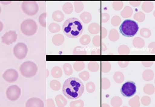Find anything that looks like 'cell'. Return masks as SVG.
I'll return each instance as SVG.
<instances>
[{"label": "cell", "instance_id": "18", "mask_svg": "<svg viewBox=\"0 0 155 107\" xmlns=\"http://www.w3.org/2000/svg\"><path fill=\"white\" fill-rule=\"evenodd\" d=\"M64 18V15L63 12L61 11H55L52 14V19L55 22H61V21H63Z\"/></svg>", "mask_w": 155, "mask_h": 107}, {"label": "cell", "instance_id": "6", "mask_svg": "<svg viewBox=\"0 0 155 107\" xmlns=\"http://www.w3.org/2000/svg\"><path fill=\"white\" fill-rule=\"evenodd\" d=\"M21 8L24 14L29 16H33L36 14L39 11V5L37 2L34 1H25L21 4Z\"/></svg>", "mask_w": 155, "mask_h": 107}, {"label": "cell", "instance_id": "17", "mask_svg": "<svg viewBox=\"0 0 155 107\" xmlns=\"http://www.w3.org/2000/svg\"><path fill=\"white\" fill-rule=\"evenodd\" d=\"M142 8L145 12L150 13V12L152 11L153 9H154V4H153L151 2L149 1L144 2L142 5Z\"/></svg>", "mask_w": 155, "mask_h": 107}, {"label": "cell", "instance_id": "61", "mask_svg": "<svg viewBox=\"0 0 155 107\" xmlns=\"http://www.w3.org/2000/svg\"><path fill=\"white\" fill-rule=\"evenodd\" d=\"M48 75H49V72H48V69H46V77H48Z\"/></svg>", "mask_w": 155, "mask_h": 107}, {"label": "cell", "instance_id": "32", "mask_svg": "<svg viewBox=\"0 0 155 107\" xmlns=\"http://www.w3.org/2000/svg\"><path fill=\"white\" fill-rule=\"evenodd\" d=\"M118 54H130V49L129 47L126 45H122L119 47L118 48Z\"/></svg>", "mask_w": 155, "mask_h": 107}, {"label": "cell", "instance_id": "20", "mask_svg": "<svg viewBox=\"0 0 155 107\" xmlns=\"http://www.w3.org/2000/svg\"><path fill=\"white\" fill-rule=\"evenodd\" d=\"M133 46L136 48H142L145 46V41L140 37H136L133 39Z\"/></svg>", "mask_w": 155, "mask_h": 107}, {"label": "cell", "instance_id": "25", "mask_svg": "<svg viewBox=\"0 0 155 107\" xmlns=\"http://www.w3.org/2000/svg\"><path fill=\"white\" fill-rule=\"evenodd\" d=\"M129 104L131 107H140V99L138 95L135 96L129 101Z\"/></svg>", "mask_w": 155, "mask_h": 107}, {"label": "cell", "instance_id": "11", "mask_svg": "<svg viewBox=\"0 0 155 107\" xmlns=\"http://www.w3.org/2000/svg\"><path fill=\"white\" fill-rule=\"evenodd\" d=\"M2 77L5 81H6L7 82L12 83L16 81L19 75H18V72L15 69H9L5 71V72L2 75Z\"/></svg>", "mask_w": 155, "mask_h": 107}, {"label": "cell", "instance_id": "54", "mask_svg": "<svg viewBox=\"0 0 155 107\" xmlns=\"http://www.w3.org/2000/svg\"><path fill=\"white\" fill-rule=\"evenodd\" d=\"M142 64L144 66H145V67H150V66H152L153 64H154V62L152 61H142Z\"/></svg>", "mask_w": 155, "mask_h": 107}, {"label": "cell", "instance_id": "48", "mask_svg": "<svg viewBox=\"0 0 155 107\" xmlns=\"http://www.w3.org/2000/svg\"><path fill=\"white\" fill-rule=\"evenodd\" d=\"M79 76H80L83 81H87V80H89V78H90L89 72H87V71H83L82 72H80V73L79 74Z\"/></svg>", "mask_w": 155, "mask_h": 107}, {"label": "cell", "instance_id": "37", "mask_svg": "<svg viewBox=\"0 0 155 107\" xmlns=\"http://www.w3.org/2000/svg\"><path fill=\"white\" fill-rule=\"evenodd\" d=\"M85 68V63L83 61H77L75 62L74 64V69H75L77 72H80L82 71Z\"/></svg>", "mask_w": 155, "mask_h": 107}, {"label": "cell", "instance_id": "1", "mask_svg": "<svg viewBox=\"0 0 155 107\" xmlns=\"http://www.w3.org/2000/svg\"><path fill=\"white\" fill-rule=\"evenodd\" d=\"M84 89L83 83L75 77L67 79L63 84V93L68 99H76L80 97Z\"/></svg>", "mask_w": 155, "mask_h": 107}, {"label": "cell", "instance_id": "3", "mask_svg": "<svg viewBox=\"0 0 155 107\" xmlns=\"http://www.w3.org/2000/svg\"><path fill=\"white\" fill-rule=\"evenodd\" d=\"M139 31V25L132 20H125L120 27V32L126 37H133Z\"/></svg>", "mask_w": 155, "mask_h": 107}, {"label": "cell", "instance_id": "2", "mask_svg": "<svg viewBox=\"0 0 155 107\" xmlns=\"http://www.w3.org/2000/svg\"><path fill=\"white\" fill-rule=\"evenodd\" d=\"M83 31L82 23L77 17H71L67 20L63 25V32L68 37L75 39L79 37Z\"/></svg>", "mask_w": 155, "mask_h": 107}, {"label": "cell", "instance_id": "57", "mask_svg": "<svg viewBox=\"0 0 155 107\" xmlns=\"http://www.w3.org/2000/svg\"><path fill=\"white\" fill-rule=\"evenodd\" d=\"M91 54H101V50L100 49H95V50H93V51H92V52H91Z\"/></svg>", "mask_w": 155, "mask_h": 107}, {"label": "cell", "instance_id": "56", "mask_svg": "<svg viewBox=\"0 0 155 107\" xmlns=\"http://www.w3.org/2000/svg\"><path fill=\"white\" fill-rule=\"evenodd\" d=\"M130 4L131 5L134 6V7H138V6L141 4V2L140 1H130Z\"/></svg>", "mask_w": 155, "mask_h": 107}, {"label": "cell", "instance_id": "15", "mask_svg": "<svg viewBox=\"0 0 155 107\" xmlns=\"http://www.w3.org/2000/svg\"><path fill=\"white\" fill-rule=\"evenodd\" d=\"M55 102L58 107H65L66 106L67 103H68V101H67V99H65L64 96L63 95H61V94H58L56 96Z\"/></svg>", "mask_w": 155, "mask_h": 107}, {"label": "cell", "instance_id": "4", "mask_svg": "<svg viewBox=\"0 0 155 107\" xmlns=\"http://www.w3.org/2000/svg\"><path fill=\"white\" fill-rule=\"evenodd\" d=\"M37 65L33 61H26L20 66V72L26 78H31L37 73Z\"/></svg>", "mask_w": 155, "mask_h": 107}, {"label": "cell", "instance_id": "47", "mask_svg": "<svg viewBox=\"0 0 155 107\" xmlns=\"http://www.w3.org/2000/svg\"><path fill=\"white\" fill-rule=\"evenodd\" d=\"M92 43L95 45V47H99L101 45V36L97 35L92 39Z\"/></svg>", "mask_w": 155, "mask_h": 107}, {"label": "cell", "instance_id": "53", "mask_svg": "<svg viewBox=\"0 0 155 107\" xmlns=\"http://www.w3.org/2000/svg\"><path fill=\"white\" fill-rule=\"evenodd\" d=\"M107 35V30L105 27L101 28V39H104Z\"/></svg>", "mask_w": 155, "mask_h": 107}, {"label": "cell", "instance_id": "29", "mask_svg": "<svg viewBox=\"0 0 155 107\" xmlns=\"http://www.w3.org/2000/svg\"><path fill=\"white\" fill-rule=\"evenodd\" d=\"M48 30L51 33H57L61 30V27L59 26V24H56V23H51L48 26Z\"/></svg>", "mask_w": 155, "mask_h": 107}, {"label": "cell", "instance_id": "21", "mask_svg": "<svg viewBox=\"0 0 155 107\" xmlns=\"http://www.w3.org/2000/svg\"><path fill=\"white\" fill-rule=\"evenodd\" d=\"M133 10L131 8V7L130 6H126L124 8V10L121 11V16L124 18H128L133 15Z\"/></svg>", "mask_w": 155, "mask_h": 107}, {"label": "cell", "instance_id": "42", "mask_svg": "<svg viewBox=\"0 0 155 107\" xmlns=\"http://www.w3.org/2000/svg\"><path fill=\"white\" fill-rule=\"evenodd\" d=\"M124 6V2L120 1H115L112 3V7L115 11H120Z\"/></svg>", "mask_w": 155, "mask_h": 107}, {"label": "cell", "instance_id": "9", "mask_svg": "<svg viewBox=\"0 0 155 107\" xmlns=\"http://www.w3.org/2000/svg\"><path fill=\"white\" fill-rule=\"evenodd\" d=\"M21 94V90L18 85L10 86L8 87L7 90H6V96L7 98L11 101H15L20 97Z\"/></svg>", "mask_w": 155, "mask_h": 107}, {"label": "cell", "instance_id": "24", "mask_svg": "<svg viewBox=\"0 0 155 107\" xmlns=\"http://www.w3.org/2000/svg\"><path fill=\"white\" fill-rule=\"evenodd\" d=\"M80 19H81V20L83 21V23L88 24V23L90 22L91 20H92V15H91L90 13H89V12L87 11L83 12V13L80 14Z\"/></svg>", "mask_w": 155, "mask_h": 107}, {"label": "cell", "instance_id": "58", "mask_svg": "<svg viewBox=\"0 0 155 107\" xmlns=\"http://www.w3.org/2000/svg\"><path fill=\"white\" fill-rule=\"evenodd\" d=\"M101 46H102V51H105L106 49H107V47H106L105 44L101 42Z\"/></svg>", "mask_w": 155, "mask_h": 107}, {"label": "cell", "instance_id": "26", "mask_svg": "<svg viewBox=\"0 0 155 107\" xmlns=\"http://www.w3.org/2000/svg\"><path fill=\"white\" fill-rule=\"evenodd\" d=\"M88 69H89V70L91 71V72H95L98 70V69H99V65H98V63L95 61L89 62V63H88Z\"/></svg>", "mask_w": 155, "mask_h": 107}, {"label": "cell", "instance_id": "60", "mask_svg": "<svg viewBox=\"0 0 155 107\" xmlns=\"http://www.w3.org/2000/svg\"><path fill=\"white\" fill-rule=\"evenodd\" d=\"M101 107H110V105L107 103H103L102 105H101Z\"/></svg>", "mask_w": 155, "mask_h": 107}, {"label": "cell", "instance_id": "50", "mask_svg": "<svg viewBox=\"0 0 155 107\" xmlns=\"http://www.w3.org/2000/svg\"><path fill=\"white\" fill-rule=\"evenodd\" d=\"M110 20V15L107 13H102L101 14V22L106 23Z\"/></svg>", "mask_w": 155, "mask_h": 107}, {"label": "cell", "instance_id": "35", "mask_svg": "<svg viewBox=\"0 0 155 107\" xmlns=\"http://www.w3.org/2000/svg\"><path fill=\"white\" fill-rule=\"evenodd\" d=\"M73 54H76V55H84V54H86V51L83 47L77 46L74 49Z\"/></svg>", "mask_w": 155, "mask_h": 107}, {"label": "cell", "instance_id": "27", "mask_svg": "<svg viewBox=\"0 0 155 107\" xmlns=\"http://www.w3.org/2000/svg\"><path fill=\"white\" fill-rule=\"evenodd\" d=\"M123 100L119 96H114L110 100V103L113 107H120L122 105Z\"/></svg>", "mask_w": 155, "mask_h": 107}, {"label": "cell", "instance_id": "43", "mask_svg": "<svg viewBox=\"0 0 155 107\" xmlns=\"http://www.w3.org/2000/svg\"><path fill=\"white\" fill-rule=\"evenodd\" d=\"M140 35L142 37L145 38H149L151 36V32L149 29L147 28H142L140 30Z\"/></svg>", "mask_w": 155, "mask_h": 107}, {"label": "cell", "instance_id": "13", "mask_svg": "<svg viewBox=\"0 0 155 107\" xmlns=\"http://www.w3.org/2000/svg\"><path fill=\"white\" fill-rule=\"evenodd\" d=\"M64 37L63 35L57 34L54 35L52 37V43L56 46L61 45L64 43Z\"/></svg>", "mask_w": 155, "mask_h": 107}, {"label": "cell", "instance_id": "36", "mask_svg": "<svg viewBox=\"0 0 155 107\" xmlns=\"http://www.w3.org/2000/svg\"><path fill=\"white\" fill-rule=\"evenodd\" d=\"M50 87L53 90H59L61 89V82L57 80H52L50 82Z\"/></svg>", "mask_w": 155, "mask_h": 107}, {"label": "cell", "instance_id": "33", "mask_svg": "<svg viewBox=\"0 0 155 107\" xmlns=\"http://www.w3.org/2000/svg\"><path fill=\"white\" fill-rule=\"evenodd\" d=\"M74 9H75L76 13H80L84 9V4L83 2L76 1L74 2Z\"/></svg>", "mask_w": 155, "mask_h": 107}, {"label": "cell", "instance_id": "12", "mask_svg": "<svg viewBox=\"0 0 155 107\" xmlns=\"http://www.w3.org/2000/svg\"><path fill=\"white\" fill-rule=\"evenodd\" d=\"M26 107H44V102L38 97H32L26 102Z\"/></svg>", "mask_w": 155, "mask_h": 107}, {"label": "cell", "instance_id": "28", "mask_svg": "<svg viewBox=\"0 0 155 107\" xmlns=\"http://www.w3.org/2000/svg\"><path fill=\"white\" fill-rule=\"evenodd\" d=\"M144 92H145L146 94L148 95H151L154 93V86L151 84H147L146 85L144 86V88H143Z\"/></svg>", "mask_w": 155, "mask_h": 107}, {"label": "cell", "instance_id": "23", "mask_svg": "<svg viewBox=\"0 0 155 107\" xmlns=\"http://www.w3.org/2000/svg\"><path fill=\"white\" fill-rule=\"evenodd\" d=\"M62 10L67 14H70L73 12L74 11V7H73V5L71 2H66L62 6Z\"/></svg>", "mask_w": 155, "mask_h": 107}, {"label": "cell", "instance_id": "63", "mask_svg": "<svg viewBox=\"0 0 155 107\" xmlns=\"http://www.w3.org/2000/svg\"><path fill=\"white\" fill-rule=\"evenodd\" d=\"M124 107H127V106H124Z\"/></svg>", "mask_w": 155, "mask_h": 107}, {"label": "cell", "instance_id": "16", "mask_svg": "<svg viewBox=\"0 0 155 107\" xmlns=\"http://www.w3.org/2000/svg\"><path fill=\"white\" fill-rule=\"evenodd\" d=\"M154 73L152 70L151 69H146L142 73V78L145 81H150L154 78Z\"/></svg>", "mask_w": 155, "mask_h": 107}, {"label": "cell", "instance_id": "10", "mask_svg": "<svg viewBox=\"0 0 155 107\" xmlns=\"http://www.w3.org/2000/svg\"><path fill=\"white\" fill-rule=\"evenodd\" d=\"M17 39H18V34L14 30H10L3 35L2 37V42L8 45H12L16 42Z\"/></svg>", "mask_w": 155, "mask_h": 107}, {"label": "cell", "instance_id": "51", "mask_svg": "<svg viewBox=\"0 0 155 107\" xmlns=\"http://www.w3.org/2000/svg\"><path fill=\"white\" fill-rule=\"evenodd\" d=\"M46 107H55V103H54V100L51 98L47 99L46 101Z\"/></svg>", "mask_w": 155, "mask_h": 107}, {"label": "cell", "instance_id": "19", "mask_svg": "<svg viewBox=\"0 0 155 107\" xmlns=\"http://www.w3.org/2000/svg\"><path fill=\"white\" fill-rule=\"evenodd\" d=\"M51 74L52 75V77H54V78H59L62 76L63 72H62V69L61 67H59V66H54L51 69Z\"/></svg>", "mask_w": 155, "mask_h": 107}, {"label": "cell", "instance_id": "55", "mask_svg": "<svg viewBox=\"0 0 155 107\" xmlns=\"http://www.w3.org/2000/svg\"><path fill=\"white\" fill-rule=\"evenodd\" d=\"M148 48L151 49V54H154L155 53V42H151L149 45H148Z\"/></svg>", "mask_w": 155, "mask_h": 107}, {"label": "cell", "instance_id": "49", "mask_svg": "<svg viewBox=\"0 0 155 107\" xmlns=\"http://www.w3.org/2000/svg\"><path fill=\"white\" fill-rule=\"evenodd\" d=\"M141 102H142V103L144 105H148L151 103V99L148 96H142V99H141Z\"/></svg>", "mask_w": 155, "mask_h": 107}, {"label": "cell", "instance_id": "46", "mask_svg": "<svg viewBox=\"0 0 155 107\" xmlns=\"http://www.w3.org/2000/svg\"><path fill=\"white\" fill-rule=\"evenodd\" d=\"M86 90H87L89 93H93L95 90V83H93L92 81L90 82H88L86 84Z\"/></svg>", "mask_w": 155, "mask_h": 107}, {"label": "cell", "instance_id": "62", "mask_svg": "<svg viewBox=\"0 0 155 107\" xmlns=\"http://www.w3.org/2000/svg\"><path fill=\"white\" fill-rule=\"evenodd\" d=\"M1 11H2V8H1V7H0V13H1Z\"/></svg>", "mask_w": 155, "mask_h": 107}, {"label": "cell", "instance_id": "45", "mask_svg": "<svg viewBox=\"0 0 155 107\" xmlns=\"http://www.w3.org/2000/svg\"><path fill=\"white\" fill-rule=\"evenodd\" d=\"M121 23V18L120 17L117 15H115L112 17L111 19V24L114 27H117L119 26V24Z\"/></svg>", "mask_w": 155, "mask_h": 107}, {"label": "cell", "instance_id": "14", "mask_svg": "<svg viewBox=\"0 0 155 107\" xmlns=\"http://www.w3.org/2000/svg\"><path fill=\"white\" fill-rule=\"evenodd\" d=\"M88 30L91 34H98L101 30V27L97 23H92L88 27Z\"/></svg>", "mask_w": 155, "mask_h": 107}, {"label": "cell", "instance_id": "31", "mask_svg": "<svg viewBox=\"0 0 155 107\" xmlns=\"http://www.w3.org/2000/svg\"><path fill=\"white\" fill-rule=\"evenodd\" d=\"M63 69L65 75H71L73 73V67L69 63H64L63 65Z\"/></svg>", "mask_w": 155, "mask_h": 107}, {"label": "cell", "instance_id": "30", "mask_svg": "<svg viewBox=\"0 0 155 107\" xmlns=\"http://www.w3.org/2000/svg\"><path fill=\"white\" fill-rule=\"evenodd\" d=\"M114 79L118 84H120L124 81V75L121 72H115L114 75Z\"/></svg>", "mask_w": 155, "mask_h": 107}, {"label": "cell", "instance_id": "22", "mask_svg": "<svg viewBox=\"0 0 155 107\" xmlns=\"http://www.w3.org/2000/svg\"><path fill=\"white\" fill-rule=\"evenodd\" d=\"M120 39V35L119 33L117 30L115 29H113L110 31L109 33V39H110L111 42H116L118 39Z\"/></svg>", "mask_w": 155, "mask_h": 107}, {"label": "cell", "instance_id": "40", "mask_svg": "<svg viewBox=\"0 0 155 107\" xmlns=\"http://www.w3.org/2000/svg\"><path fill=\"white\" fill-rule=\"evenodd\" d=\"M46 17L47 13H42L40 16L39 17V23L42 27H46Z\"/></svg>", "mask_w": 155, "mask_h": 107}, {"label": "cell", "instance_id": "59", "mask_svg": "<svg viewBox=\"0 0 155 107\" xmlns=\"http://www.w3.org/2000/svg\"><path fill=\"white\" fill-rule=\"evenodd\" d=\"M3 30V24L0 21V32H2V30Z\"/></svg>", "mask_w": 155, "mask_h": 107}, {"label": "cell", "instance_id": "5", "mask_svg": "<svg viewBox=\"0 0 155 107\" xmlns=\"http://www.w3.org/2000/svg\"><path fill=\"white\" fill-rule=\"evenodd\" d=\"M38 26L36 21L32 19H27L21 24V30L27 36H33L36 33Z\"/></svg>", "mask_w": 155, "mask_h": 107}, {"label": "cell", "instance_id": "39", "mask_svg": "<svg viewBox=\"0 0 155 107\" xmlns=\"http://www.w3.org/2000/svg\"><path fill=\"white\" fill-rule=\"evenodd\" d=\"M91 38L89 35H83L80 39V42L83 45H87L90 43Z\"/></svg>", "mask_w": 155, "mask_h": 107}, {"label": "cell", "instance_id": "44", "mask_svg": "<svg viewBox=\"0 0 155 107\" xmlns=\"http://www.w3.org/2000/svg\"><path fill=\"white\" fill-rule=\"evenodd\" d=\"M70 107H84V102L81 99L72 101L70 104Z\"/></svg>", "mask_w": 155, "mask_h": 107}, {"label": "cell", "instance_id": "34", "mask_svg": "<svg viewBox=\"0 0 155 107\" xmlns=\"http://www.w3.org/2000/svg\"><path fill=\"white\" fill-rule=\"evenodd\" d=\"M111 69V65L108 61H103L101 63V69L104 73H107L110 71Z\"/></svg>", "mask_w": 155, "mask_h": 107}, {"label": "cell", "instance_id": "41", "mask_svg": "<svg viewBox=\"0 0 155 107\" xmlns=\"http://www.w3.org/2000/svg\"><path fill=\"white\" fill-rule=\"evenodd\" d=\"M110 81L108 78H102L101 79V87L103 90H107L110 87Z\"/></svg>", "mask_w": 155, "mask_h": 107}, {"label": "cell", "instance_id": "38", "mask_svg": "<svg viewBox=\"0 0 155 107\" xmlns=\"http://www.w3.org/2000/svg\"><path fill=\"white\" fill-rule=\"evenodd\" d=\"M133 17H134V19L136 20L139 21V22H143L145 19V15L143 12L138 11L135 14Z\"/></svg>", "mask_w": 155, "mask_h": 107}, {"label": "cell", "instance_id": "52", "mask_svg": "<svg viewBox=\"0 0 155 107\" xmlns=\"http://www.w3.org/2000/svg\"><path fill=\"white\" fill-rule=\"evenodd\" d=\"M117 63L118 65H119V66H120V67L122 68H125L128 66L130 63H129L128 61H119Z\"/></svg>", "mask_w": 155, "mask_h": 107}, {"label": "cell", "instance_id": "8", "mask_svg": "<svg viewBox=\"0 0 155 107\" xmlns=\"http://www.w3.org/2000/svg\"><path fill=\"white\" fill-rule=\"evenodd\" d=\"M136 93V86L133 81H127L121 87V94L126 97H131Z\"/></svg>", "mask_w": 155, "mask_h": 107}, {"label": "cell", "instance_id": "7", "mask_svg": "<svg viewBox=\"0 0 155 107\" xmlns=\"http://www.w3.org/2000/svg\"><path fill=\"white\" fill-rule=\"evenodd\" d=\"M27 52H28V48H27V45L23 43V42H19V43H18L14 47V55L18 60H22V59L25 58L27 54Z\"/></svg>", "mask_w": 155, "mask_h": 107}]
</instances>
